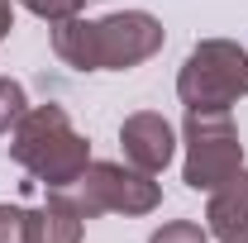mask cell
Masks as SVG:
<instances>
[{
    "label": "cell",
    "mask_w": 248,
    "mask_h": 243,
    "mask_svg": "<svg viewBox=\"0 0 248 243\" xmlns=\"http://www.w3.org/2000/svg\"><path fill=\"white\" fill-rule=\"evenodd\" d=\"M167 29L148 10H120L105 19H62L53 24V53L72 72H124L162 53Z\"/></svg>",
    "instance_id": "obj_1"
},
{
    "label": "cell",
    "mask_w": 248,
    "mask_h": 243,
    "mask_svg": "<svg viewBox=\"0 0 248 243\" xmlns=\"http://www.w3.org/2000/svg\"><path fill=\"white\" fill-rule=\"evenodd\" d=\"M10 157L48 191H67L91 167V143L86 134H77L72 115L48 100V105H29L24 120L10 129Z\"/></svg>",
    "instance_id": "obj_2"
},
{
    "label": "cell",
    "mask_w": 248,
    "mask_h": 243,
    "mask_svg": "<svg viewBox=\"0 0 248 243\" xmlns=\"http://www.w3.org/2000/svg\"><path fill=\"white\" fill-rule=\"evenodd\" d=\"M248 95V53L234 38H201L177 72V100L186 110H234Z\"/></svg>",
    "instance_id": "obj_3"
},
{
    "label": "cell",
    "mask_w": 248,
    "mask_h": 243,
    "mask_svg": "<svg viewBox=\"0 0 248 243\" xmlns=\"http://www.w3.org/2000/svg\"><path fill=\"white\" fill-rule=\"evenodd\" d=\"M182 143H186L182 182L191 191H215L244 167V143H239L229 110H186Z\"/></svg>",
    "instance_id": "obj_4"
},
{
    "label": "cell",
    "mask_w": 248,
    "mask_h": 243,
    "mask_svg": "<svg viewBox=\"0 0 248 243\" xmlns=\"http://www.w3.org/2000/svg\"><path fill=\"white\" fill-rule=\"evenodd\" d=\"M62 196L86 219H95V214H153L162 205V186L153 182V172H139L129 162H95V157Z\"/></svg>",
    "instance_id": "obj_5"
},
{
    "label": "cell",
    "mask_w": 248,
    "mask_h": 243,
    "mask_svg": "<svg viewBox=\"0 0 248 243\" xmlns=\"http://www.w3.org/2000/svg\"><path fill=\"white\" fill-rule=\"evenodd\" d=\"M120 148H124V162L139 167V172H162L177 152V129L162 120L157 110H139L120 124Z\"/></svg>",
    "instance_id": "obj_6"
},
{
    "label": "cell",
    "mask_w": 248,
    "mask_h": 243,
    "mask_svg": "<svg viewBox=\"0 0 248 243\" xmlns=\"http://www.w3.org/2000/svg\"><path fill=\"white\" fill-rule=\"evenodd\" d=\"M205 229H210V239H219V243H248V172L244 167L224 186L210 191Z\"/></svg>",
    "instance_id": "obj_7"
},
{
    "label": "cell",
    "mask_w": 248,
    "mask_h": 243,
    "mask_svg": "<svg viewBox=\"0 0 248 243\" xmlns=\"http://www.w3.org/2000/svg\"><path fill=\"white\" fill-rule=\"evenodd\" d=\"M81 234H86V214L62 191H53L38 210H29V243H81Z\"/></svg>",
    "instance_id": "obj_8"
},
{
    "label": "cell",
    "mask_w": 248,
    "mask_h": 243,
    "mask_svg": "<svg viewBox=\"0 0 248 243\" xmlns=\"http://www.w3.org/2000/svg\"><path fill=\"white\" fill-rule=\"evenodd\" d=\"M24 110H29V95H24V86H19L15 76H0V134H10L15 124L24 120Z\"/></svg>",
    "instance_id": "obj_9"
},
{
    "label": "cell",
    "mask_w": 248,
    "mask_h": 243,
    "mask_svg": "<svg viewBox=\"0 0 248 243\" xmlns=\"http://www.w3.org/2000/svg\"><path fill=\"white\" fill-rule=\"evenodd\" d=\"M148 243H210V229H201L196 219H167L148 234Z\"/></svg>",
    "instance_id": "obj_10"
},
{
    "label": "cell",
    "mask_w": 248,
    "mask_h": 243,
    "mask_svg": "<svg viewBox=\"0 0 248 243\" xmlns=\"http://www.w3.org/2000/svg\"><path fill=\"white\" fill-rule=\"evenodd\" d=\"M19 5L38 19H48V24H62V19H77L86 0H19Z\"/></svg>",
    "instance_id": "obj_11"
},
{
    "label": "cell",
    "mask_w": 248,
    "mask_h": 243,
    "mask_svg": "<svg viewBox=\"0 0 248 243\" xmlns=\"http://www.w3.org/2000/svg\"><path fill=\"white\" fill-rule=\"evenodd\" d=\"M0 243H29V210L0 205Z\"/></svg>",
    "instance_id": "obj_12"
},
{
    "label": "cell",
    "mask_w": 248,
    "mask_h": 243,
    "mask_svg": "<svg viewBox=\"0 0 248 243\" xmlns=\"http://www.w3.org/2000/svg\"><path fill=\"white\" fill-rule=\"evenodd\" d=\"M15 29V0H0V38H10Z\"/></svg>",
    "instance_id": "obj_13"
}]
</instances>
